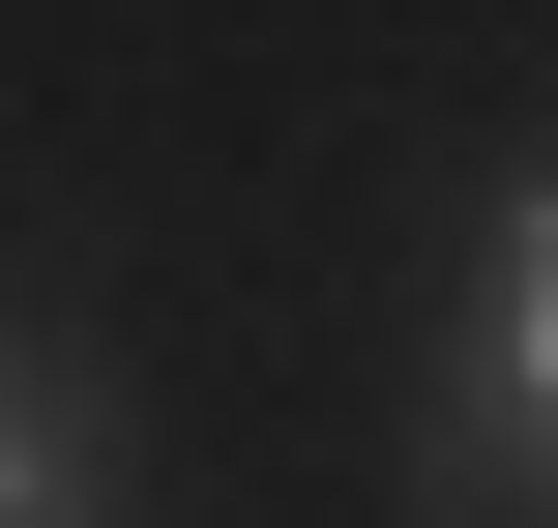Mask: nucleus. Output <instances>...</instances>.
Masks as SVG:
<instances>
[{"mask_svg": "<svg viewBox=\"0 0 558 528\" xmlns=\"http://www.w3.org/2000/svg\"><path fill=\"white\" fill-rule=\"evenodd\" d=\"M88 500H118V382L0 323V528H88Z\"/></svg>", "mask_w": 558, "mask_h": 528, "instance_id": "2", "label": "nucleus"}, {"mask_svg": "<svg viewBox=\"0 0 558 528\" xmlns=\"http://www.w3.org/2000/svg\"><path fill=\"white\" fill-rule=\"evenodd\" d=\"M441 528H558V176L471 235V382H441Z\"/></svg>", "mask_w": 558, "mask_h": 528, "instance_id": "1", "label": "nucleus"}]
</instances>
